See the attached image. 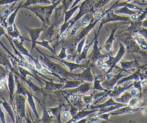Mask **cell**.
Here are the masks:
<instances>
[{
  "label": "cell",
  "instance_id": "1",
  "mask_svg": "<svg viewBox=\"0 0 147 123\" xmlns=\"http://www.w3.org/2000/svg\"><path fill=\"white\" fill-rule=\"evenodd\" d=\"M99 21H100V19H95L93 22H92L90 25H87V26L82 27L81 31L77 35V36H74L71 38H69V39L66 40L60 41L59 43H57L56 44H55L53 46V49H56V46H59L60 43H61V45L64 47H66V52H67L68 54H71L73 55L74 58L75 59V53L76 51H77V45L80 43V41L81 40H82L84 38L87 37L89 35V33L91 32L92 30H93L95 27L97 22H98Z\"/></svg>",
  "mask_w": 147,
  "mask_h": 123
},
{
  "label": "cell",
  "instance_id": "2",
  "mask_svg": "<svg viewBox=\"0 0 147 123\" xmlns=\"http://www.w3.org/2000/svg\"><path fill=\"white\" fill-rule=\"evenodd\" d=\"M96 1L97 0H84V2L80 5V8H79L80 11H79L78 14L74 18H71L68 22H63V25L61 26L60 29H59V34L57 35L55 40L57 41L59 36L61 34H62L63 32L66 31V30L70 31L71 28L75 25L84 15L89 13V12H92L94 11V5H95Z\"/></svg>",
  "mask_w": 147,
  "mask_h": 123
},
{
  "label": "cell",
  "instance_id": "3",
  "mask_svg": "<svg viewBox=\"0 0 147 123\" xmlns=\"http://www.w3.org/2000/svg\"><path fill=\"white\" fill-rule=\"evenodd\" d=\"M62 0H59L56 3L49 5V6H40V5H32L26 7L25 9L29 10L33 12L43 22V26L47 28L51 25V16L53 10L61 3Z\"/></svg>",
  "mask_w": 147,
  "mask_h": 123
},
{
  "label": "cell",
  "instance_id": "4",
  "mask_svg": "<svg viewBox=\"0 0 147 123\" xmlns=\"http://www.w3.org/2000/svg\"><path fill=\"white\" fill-rule=\"evenodd\" d=\"M115 38L119 42L123 43L126 49V54H134L136 53L141 54L144 56H147V54L144 51H142L140 49L139 46L137 44L136 41L134 40V36L132 32L126 31H122L119 32L118 34L115 35Z\"/></svg>",
  "mask_w": 147,
  "mask_h": 123
},
{
  "label": "cell",
  "instance_id": "5",
  "mask_svg": "<svg viewBox=\"0 0 147 123\" xmlns=\"http://www.w3.org/2000/svg\"><path fill=\"white\" fill-rule=\"evenodd\" d=\"M41 55L42 56H38V59L41 61L43 65H45L46 67H49L51 71L59 75L63 78H73L74 80H77V74H74V73H71L70 71H68L64 67H62V65L51 61V59L48 56H46V55Z\"/></svg>",
  "mask_w": 147,
  "mask_h": 123
},
{
  "label": "cell",
  "instance_id": "6",
  "mask_svg": "<svg viewBox=\"0 0 147 123\" xmlns=\"http://www.w3.org/2000/svg\"><path fill=\"white\" fill-rule=\"evenodd\" d=\"M63 9L62 5L56 8V15H55L54 21L49 27L45 28V30L43 31L44 36L42 38V40L49 41L51 42L52 41L53 36L58 32V28H59V25L63 21Z\"/></svg>",
  "mask_w": 147,
  "mask_h": 123
},
{
  "label": "cell",
  "instance_id": "7",
  "mask_svg": "<svg viewBox=\"0 0 147 123\" xmlns=\"http://www.w3.org/2000/svg\"><path fill=\"white\" fill-rule=\"evenodd\" d=\"M99 33L94 30V36H95V39H94V43H93V49L92 51L91 54L87 55V62L88 63L89 66L92 68V67H95L96 63L97 61L100 59H105V58H108L109 54H103L100 52V49L102 47H99L98 46V36Z\"/></svg>",
  "mask_w": 147,
  "mask_h": 123
},
{
  "label": "cell",
  "instance_id": "8",
  "mask_svg": "<svg viewBox=\"0 0 147 123\" xmlns=\"http://www.w3.org/2000/svg\"><path fill=\"white\" fill-rule=\"evenodd\" d=\"M125 54H126V49H125V46L123 45V43L119 42V50H118L116 55L115 56H113V55H109L107 61L105 62V64L108 66V70H107V71L105 73H111V72L113 71V69L115 68L120 70L121 68L117 66V64L119 62H121V60Z\"/></svg>",
  "mask_w": 147,
  "mask_h": 123
},
{
  "label": "cell",
  "instance_id": "9",
  "mask_svg": "<svg viewBox=\"0 0 147 123\" xmlns=\"http://www.w3.org/2000/svg\"><path fill=\"white\" fill-rule=\"evenodd\" d=\"M105 15H104L102 18L100 20V23L99 28L97 29V33H100L102 28L104 26L105 24L111 22H131V20L129 17L121 16V15L115 14L114 10H105Z\"/></svg>",
  "mask_w": 147,
  "mask_h": 123
},
{
  "label": "cell",
  "instance_id": "10",
  "mask_svg": "<svg viewBox=\"0 0 147 123\" xmlns=\"http://www.w3.org/2000/svg\"><path fill=\"white\" fill-rule=\"evenodd\" d=\"M26 96L21 94H15L14 96L15 100V110L17 114V121L20 122L21 119L25 118L28 122H30L26 116L25 112V101H26Z\"/></svg>",
  "mask_w": 147,
  "mask_h": 123
},
{
  "label": "cell",
  "instance_id": "11",
  "mask_svg": "<svg viewBox=\"0 0 147 123\" xmlns=\"http://www.w3.org/2000/svg\"><path fill=\"white\" fill-rule=\"evenodd\" d=\"M35 49H36V50L38 52V53H40V54H44V55H46V56H48V57L51 58V59H56V60L59 61L60 63H62V64H63L64 65H66V67H68V69H69V71H70L71 73H72L74 70H78V69L84 70V69H85L86 67H87L89 66V64L87 62L86 64H81V63H80V64H79V63H71V62H69V61H66V60H64V59H60V58L57 57V56H55V55L54 56H50V55L46 54L43 53V52H40V51L38 49V48L35 47Z\"/></svg>",
  "mask_w": 147,
  "mask_h": 123
},
{
  "label": "cell",
  "instance_id": "12",
  "mask_svg": "<svg viewBox=\"0 0 147 123\" xmlns=\"http://www.w3.org/2000/svg\"><path fill=\"white\" fill-rule=\"evenodd\" d=\"M124 73H128V74H131V73L128 70H125L123 69H120V72L118 73H117L116 75H114L113 77L109 80H102V86L103 88H105L107 90H111V89L113 88L118 83V80L120 79H121L122 77H123L125 75H124Z\"/></svg>",
  "mask_w": 147,
  "mask_h": 123
},
{
  "label": "cell",
  "instance_id": "13",
  "mask_svg": "<svg viewBox=\"0 0 147 123\" xmlns=\"http://www.w3.org/2000/svg\"><path fill=\"white\" fill-rule=\"evenodd\" d=\"M25 30H26L28 33H29L30 37V41L31 43H32V46H31L30 49V54H32V52H33L34 48L36 47V42L38 41V39L40 37V35L41 34L42 32H43V31L45 30V27L42 26L40 28H30L28 27L25 26Z\"/></svg>",
  "mask_w": 147,
  "mask_h": 123
},
{
  "label": "cell",
  "instance_id": "14",
  "mask_svg": "<svg viewBox=\"0 0 147 123\" xmlns=\"http://www.w3.org/2000/svg\"><path fill=\"white\" fill-rule=\"evenodd\" d=\"M7 88L9 91V99H10L11 104L13 107L15 109V100H14V96H15V78L14 76V73L12 72L9 71L7 75Z\"/></svg>",
  "mask_w": 147,
  "mask_h": 123
},
{
  "label": "cell",
  "instance_id": "15",
  "mask_svg": "<svg viewBox=\"0 0 147 123\" xmlns=\"http://www.w3.org/2000/svg\"><path fill=\"white\" fill-rule=\"evenodd\" d=\"M98 110L99 109H84L80 110V111H79L75 115L73 116L69 121L66 122V123H73L80 121L82 119L85 118V117H87L88 116L92 115V114H94V113L97 112Z\"/></svg>",
  "mask_w": 147,
  "mask_h": 123
},
{
  "label": "cell",
  "instance_id": "16",
  "mask_svg": "<svg viewBox=\"0 0 147 123\" xmlns=\"http://www.w3.org/2000/svg\"><path fill=\"white\" fill-rule=\"evenodd\" d=\"M119 26L120 25H117L116 26L113 28L112 32L110 33V36L107 39L105 43H104V46H103V49L105 50V52L109 55H113V42L114 40H115V32L118 30V28H119Z\"/></svg>",
  "mask_w": 147,
  "mask_h": 123
},
{
  "label": "cell",
  "instance_id": "17",
  "mask_svg": "<svg viewBox=\"0 0 147 123\" xmlns=\"http://www.w3.org/2000/svg\"><path fill=\"white\" fill-rule=\"evenodd\" d=\"M94 39H95V36H94V38H93L92 40L87 41V43H86V44L84 45V47H83L81 53H80V54L77 55V56L76 57L75 63L80 64V63H81L83 60H84V59H87V55H88L89 49H90V47H91L92 45L94 43Z\"/></svg>",
  "mask_w": 147,
  "mask_h": 123
},
{
  "label": "cell",
  "instance_id": "18",
  "mask_svg": "<svg viewBox=\"0 0 147 123\" xmlns=\"http://www.w3.org/2000/svg\"><path fill=\"white\" fill-rule=\"evenodd\" d=\"M45 83V88L44 89V91H45V94L49 95V94L51 93H53L54 91L58 90H61L62 89L63 86V83H53L52 80H43Z\"/></svg>",
  "mask_w": 147,
  "mask_h": 123
},
{
  "label": "cell",
  "instance_id": "19",
  "mask_svg": "<svg viewBox=\"0 0 147 123\" xmlns=\"http://www.w3.org/2000/svg\"><path fill=\"white\" fill-rule=\"evenodd\" d=\"M43 109V116L41 118H39L38 120H37L36 121H32L34 122H43V123H47V122H53L54 121H57L56 118L53 116L51 115L48 111L47 108L46 107V101L42 102V104L40 105Z\"/></svg>",
  "mask_w": 147,
  "mask_h": 123
},
{
  "label": "cell",
  "instance_id": "20",
  "mask_svg": "<svg viewBox=\"0 0 147 123\" xmlns=\"http://www.w3.org/2000/svg\"><path fill=\"white\" fill-rule=\"evenodd\" d=\"M92 67L88 66L84 69L82 72L80 74H77V80H82V82H90L92 83L94 81V75L91 71Z\"/></svg>",
  "mask_w": 147,
  "mask_h": 123
},
{
  "label": "cell",
  "instance_id": "21",
  "mask_svg": "<svg viewBox=\"0 0 147 123\" xmlns=\"http://www.w3.org/2000/svg\"><path fill=\"white\" fill-rule=\"evenodd\" d=\"M68 105H69V104H64L63 103V104H59V107H55V108H49L47 109V110L51 115L56 117L58 122H61V112H62V109H63V107H66V106Z\"/></svg>",
  "mask_w": 147,
  "mask_h": 123
},
{
  "label": "cell",
  "instance_id": "22",
  "mask_svg": "<svg viewBox=\"0 0 147 123\" xmlns=\"http://www.w3.org/2000/svg\"><path fill=\"white\" fill-rule=\"evenodd\" d=\"M120 63H121V69H123L125 70L138 68L141 66L139 63H138V61L136 59L133 61H121Z\"/></svg>",
  "mask_w": 147,
  "mask_h": 123
},
{
  "label": "cell",
  "instance_id": "23",
  "mask_svg": "<svg viewBox=\"0 0 147 123\" xmlns=\"http://www.w3.org/2000/svg\"><path fill=\"white\" fill-rule=\"evenodd\" d=\"M1 98L3 99V101H0V104L3 107V108L5 109V111L7 112V114H9V116L10 117V118L12 119V122H15L16 120H15V112H14V109L12 107L10 106V104L5 99V98H3V96H1Z\"/></svg>",
  "mask_w": 147,
  "mask_h": 123
},
{
  "label": "cell",
  "instance_id": "24",
  "mask_svg": "<svg viewBox=\"0 0 147 123\" xmlns=\"http://www.w3.org/2000/svg\"><path fill=\"white\" fill-rule=\"evenodd\" d=\"M134 39L136 41V42L137 43V44L139 46L140 49L142 51L144 52H146L147 51V41H146V39L141 36V34L138 33H134Z\"/></svg>",
  "mask_w": 147,
  "mask_h": 123
},
{
  "label": "cell",
  "instance_id": "25",
  "mask_svg": "<svg viewBox=\"0 0 147 123\" xmlns=\"http://www.w3.org/2000/svg\"><path fill=\"white\" fill-rule=\"evenodd\" d=\"M26 98L27 99H28V104H29V106L30 107V108L32 109L34 114H35V117H36V119L37 120H38L39 116H38V111H37L35 101H34V96L32 95V93L29 92L28 90H27L26 91Z\"/></svg>",
  "mask_w": 147,
  "mask_h": 123
},
{
  "label": "cell",
  "instance_id": "26",
  "mask_svg": "<svg viewBox=\"0 0 147 123\" xmlns=\"http://www.w3.org/2000/svg\"><path fill=\"white\" fill-rule=\"evenodd\" d=\"M39 4H46V5H51L50 0H26L25 3L22 4V8H26L32 5H39Z\"/></svg>",
  "mask_w": 147,
  "mask_h": 123
},
{
  "label": "cell",
  "instance_id": "27",
  "mask_svg": "<svg viewBox=\"0 0 147 123\" xmlns=\"http://www.w3.org/2000/svg\"><path fill=\"white\" fill-rule=\"evenodd\" d=\"M15 83H16L17 86V91L16 94H21V95H23L25 96H26V91L27 88L24 86L22 81H21L20 79L18 77L17 75L15 76Z\"/></svg>",
  "mask_w": 147,
  "mask_h": 123
},
{
  "label": "cell",
  "instance_id": "28",
  "mask_svg": "<svg viewBox=\"0 0 147 123\" xmlns=\"http://www.w3.org/2000/svg\"><path fill=\"white\" fill-rule=\"evenodd\" d=\"M131 98H133V96L131 95L130 91L127 92L126 90H125V91L123 92L120 96L115 98V101H117V102L122 103V104H127V105H128V102H129V101L131 100Z\"/></svg>",
  "mask_w": 147,
  "mask_h": 123
},
{
  "label": "cell",
  "instance_id": "29",
  "mask_svg": "<svg viewBox=\"0 0 147 123\" xmlns=\"http://www.w3.org/2000/svg\"><path fill=\"white\" fill-rule=\"evenodd\" d=\"M93 12H94V11H93ZM93 12H89V13L86 14L85 15H84V16L80 19V24H81L82 27H84L90 25L92 22H93V21L95 20L93 18Z\"/></svg>",
  "mask_w": 147,
  "mask_h": 123
},
{
  "label": "cell",
  "instance_id": "30",
  "mask_svg": "<svg viewBox=\"0 0 147 123\" xmlns=\"http://www.w3.org/2000/svg\"><path fill=\"white\" fill-rule=\"evenodd\" d=\"M138 12H141V11L138 10H131L130 8L127 7H121L119 9H116L115 10H114V12L115 14H118V15H132L134 14L138 13Z\"/></svg>",
  "mask_w": 147,
  "mask_h": 123
},
{
  "label": "cell",
  "instance_id": "31",
  "mask_svg": "<svg viewBox=\"0 0 147 123\" xmlns=\"http://www.w3.org/2000/svg\"><path fill=\"white\" fill-rule=\"evenodd\" d=\"M83 82L80 80H69L66 79L64 82V85H63L62 89H69V88H77L80 85H81Z\"/></svg>",
  "mask_w": 147,
  "mask_h": 123
},
{
  "label": "cell",
  "instance_id": "32",
  "mask_svg": "<svg viewBox=\"0 0 147 123\" xmlns=\"http://www.w3.org/2000/svg\"><path fill=\"white\" fill-rule=\"evenodd\" d=\"M22 1H20L19 5L17 7L16 9H15V10H14L13 12L9 15V17H8V20H7L8 25H9V26H12V25L15 24V18H16V15L17 14H18V10L22 7Z\"/></svg>",
  "mask_w": 147,
  "mask_h": 123
},
{
  "label": "cell",
  "instance_id": "33",
  "mask_svg": "<svg viewBox=\"0 0 147 123\" xmlns=\"http://www.w3.org/2000/svg\"><path fill=\"white\" fill-rule=\"evenodd\" d=\"M99 77H100V75H95L94 76V85L92 86V90H101V91H104V92H107L108 90L105 89V88L102 87V80H99Z\"/></svg>",
  "mask_w": 147,
  "mask_h": 123
},
{
  "label": "cell",
  "instance_id": "34",
  "mask_svg": "<svg viewBox=\"0 0 147 123\" xmlns=\"http://www.w3.org/2000/svg\"><path fill=\"white\" fill-rule=\"evenodd\" d=\"M80 5H77V6H75L73 8H70L68 10L64 11L63 13H64V18H63V22H66L69 20L71 18L72 15H74V13L77 10L80 8Z\"/></svg>",
  "mask_w": 147,
  "mask_h": 123
},
{
  "label": "cell",
  "instance_id": "35",
  "mask_svg": "<svg viewBox=\"0 0 147 123\" xmlns=\"http://www.w3.org/2000/svg\"><path fill=\"white\" fill-rule=\"evenodd\" d=\"M144 102L141 96H135L131 99L128 102V105L131 107H138L140 104Z\"/></svg>",
  "mask_w": 147,
  "mask_h": 123
},
{
  "label": "cell",
  "instance_id": "36",
  "mask_svg": "<svg viewBox=\"0 0 147 123\" xmlns=\"http://www.w3.org/2000/svg\"><path fill=\"white\" fill-rule=\"evenodd\" d=\"M95 94V92H93L92 94L90 96H85L84 94H82L81 97L82 101H84V104L87 105V107L88 106L91 105V104L93 103V99H94V96Z\"/></svg>",
  "mask_w": 147,
  "mask_h": 123
},
{
  "label": "cell",
  "instance_id": "37",
  "mask_svg": "<svg viewBox=\"0 0 147 123\" xmlns=\"http://www.w3.org/2000/svg\"><path fill=\"white\" fill-rule=\"evenodd\" d=\"M50 42L51 41H49L42 40L41 41H37L36 42V44L40 45V46H43V47L46 48V49H49V51H51V52L52 53H53V55H55V56H56V55H57L56 54V52H56V51H55L54 49H53V48H52L51 46L50 45H49V43H50Z\"/></svg>",
  "mask_w": 147,
  "mask_h": 123
},
{
  "label": "cell",
  "instance_id": "38",
  "mask_svg": "<svg viewBox=\"0 0 147 123\" xmlns=\"http://www.w3.org/2000/svg\"><path fill=\"white\" fill-rule=\"evenodd\" d=\"M7 33L11 38H12V39H20L22 38V36L20 35V33L19 30L18 29V28H17V26L15 24L14 25V29L12 30V31L8 32Z\"/></svg>",
  "mask_w": 147,
  "mask_h": 123
},
{
  "label": "cell",
  "instance_id": "39",
  "mask_svg": "<svg viewBox=\"0 0 147 123\" xmlns=\"http://www.w3.org/2000/svg\"><path fill=\"white\" fill-rule=\"evenodd\" d=\"M110 1V0H97L95 2V5H94V11L101 9L102 7L107 5Z\"/></svg>",
  "mask_w": 147,
  "mask_h": 123
},
{
  "label": "cell",
  "instance_id": "40",
  "mask_svg": "<svg viewBox=\"0 0 147 123\" xmlns=\"http://www.w3.org/2000/svg\"><path fill=\"white\" fill-rule=\"evenodd\" d=\"M74 1V0H62L61 5L62 7H63V12L68 10L70 8V7L71 6V5L73 4Z\"/></svg>",
  "mask_w": 147,
  "mask_h": 123
},
{
  "label": "cell",
  "instance_id": "41",
  "mask_svg": "<svg viewBox=\"0 0 147 123\" xmlns=\"http://www.w3.org/2000/svg\"><path fill=\"white\" fill-rule=\"evenodd\" d=\"M57 57L60 58V59H65L67 58V56H68V54L67 52H66V47H64V46H62V49L61 50V52H59V54L56 55Z\"/></svg>",
  "mask_w": 147,
  "mask_h": 123
},
{
  "label": "cell",
  "instance_id": "42",
  "mask_svg": "<svg viewBox=\"0 0 147 123\" xmlns=\"http://www.w3.org/2000/svg\"><path fill=\"white\" fill-rule=\"evenodd\" d=\"M20 0H0V6H6V5H12Z\"/></svg>",
  "mask_w": 147,
  "mask_h": 123
},
{
  "label": "cell",
  "instance_id": "43",
  "mask_svg": "<svg viewBox=\"0 0 147 123\" xmlns=\"http://www.w3.org/2000/svg\"><path fill=\"white\" fill-rule=\"evenodd\" d=\"M78 27H79V25H77V23H76L75 25H74V26L71 28L70 31H69V38H71V37H73V36H75L76 33H77V31H78V29H79Z\"/></svg>",
  "mask_w": 147,
  "mask_h": 123
},
{
  "label": "cell",
  "instance_id": "44",
  "mask_svg": "<svg viewBox=\"0 0 147 123\" xmlns=\"http://www.w3.org/2000/svg\"><path fill=\"white\" fill-rule=\"evenodd\" d=\"M69 106H70V110H69V111H70L71 113V117H73V116L75 115L76 114H77V112H78L80 110L78 109L77 108V107H75V106H74L73 104H71V103H69Z\"/></svg>",
  "mask_w": 147,
  "mask_h": 123
},
{
  "label": "cell",
  "instance_id": "45",
  "mask_svg": "<svg viewBox=\"0 0 147 123\" xmlns=\"http://www.w3.org/2000/svg\"><path fill=\"white\" fill-rule=\"evenodd\" d=\"M134 88H136L137 90L139 91L140 94H141L142 93V86L141 84V80H137V81H134Z\"/></svg>",
  "mask_w": 147,
  "mask_h": 123
},
{
  "label": "cell",
  "instance_id": "46",
  "mask_svg": "<svg viewBox=\"0 0 147 123\" xmlns=\"http://www.w3.org/2000/svg\"><path fill=\"white\" fill-rule=\"evenodd\" d=\"M137 33L141 34L145 39H147V28H143V27H141L138 31H137Z\"/></svg>",
  "mask_w": 147,
  "mask_h": 123
},
{
  "label": "cell",
  "instance_id": "47",
  "mask_svg": "<svg viewBox=\"0 0 147 123\" xmlns=\"http://www.w3.org/2000/svg\"><path fill=\"white\" fill-rule=\"evenodd\" d=\"M61 117H63L65 120H70L71 118V115L70 111H68L66 110H64V111H62L61 113Z\"/></svg>",
  "mask_w": 147,
  "mask_h": 123
},
{
  "label": "cell",
  "instance_id": "48",
  "mask_svg": "<svg viewBox=\"0 0 147 123\" xmlns=\"http://www.w3.org/2000/svg\"><path fill=\"white\" fill-rule=\"evenodd\" d=\"M0 120H1V122H2V123L6 122V120H5V113L3 112L2 108H1V105H0Z\"/></svg>",
  "mask_w": 147,
  "mask_h": 123
},
{
  "label": "cell",
  "instance_id": "49",
  "mask_svg": "<svg viewBox=\"0 0 147 123\" xmlns=\"http://www.w3.org/2000/svg\"><path fill=\"white\" fill-rule=\"evenodd\" d=\"M5 28L4 27H2V25H1V24H0V38H1V36H3V35L5 34ZM2 41H0V45L2 44Z\"/></svg>",
  "mask_w": 147,
  "mask_h": 123
},
{
  "label": "cell",
  "instance_id": "50",
  "mask_svg": "<svg viewBox=\"0 0 147 123\" xmlns=\"http://www.w3.org/2000/svg\"><path fill=\"white\" fill-rule=\"evenodd\" d=\"M140 69H141V72L143 73L144 74L146 75H147V66L146 65H143V66H140Z\"/></svg>",
  "mask_w": 147,
  "mask_h": 123
},
{
  "label": "cell",
  "instance_id": "51",
  "mask_svg": "<svg viewBox=\"0 0 147 123\" xmlns=\"http://www.w3.org/2000/svg\"><path fill=\"white\" fill-rule=\"evenodd\" d=\"M82 0H74V2H73V4L71 5V6L70 7V8L74 7L77 6V5H78V4L80 3V2H82ZM70 8H69V9H70Z\"/></svg>",
  "mask_w": 147,
  "mask_h": 123
},
{
  "label": "cell",
  "instance_id": "52",
  "mask_svg": "<svg viewBox=\"0 0 147 123\" xmlns=\"http://www.w3.org/2000/svg\"><path fill=\"white\" fill-rule=\"evenodd\" d=\"M141 27H143V28H147V18L142 21V22H141Z\"/></svg>",
  "mask_w": 147,
  "mask_h": 123
},
{
  "label": "cell",
  "instance_id": "53",
  "mask_svg": "<svg viewBox=\"0 0 147 123\" xmlns=\"http://www.w3.org/2000/svg\"><path fill=\"white\" fill-rule=\"evenodd\" d=\"M141 84L142 86V87H145V86H147V80L145 79V80H141Z\"/></svg>",
  "mask_w": 147,
  "mask_h": 123
},
{
  "label": "cell",
  "instance_id": "54",
  "mask_svg": "<svg viewBox=\"0 0 147 123\" xmlns=\"http://www.w3.org/2000/svg\"><path fill=\"white\" fill-rule=\"evenodd\" d=\"M5 87H7V86L5 83H2V82H0V90H4Z\"/></svg>",
  "mask_w": 147,
  "mask_h": 123
},
{
  "label": "cell",
  "instance_id": "55",
  "mask_svg": "<svg viewBox=\"0 0 147 123\" xmlns=\"http://www.w3.org/2000/svg\"><path fill=\"white\" fill-rule=\"evenodd\" d=\"M50 1L51 2L52 4H53V3H56V2H57L58 1H59V0H50Z\"/></svg>",
  "mask_w": 147,
  "mask_h": 123
}]
</instances>
